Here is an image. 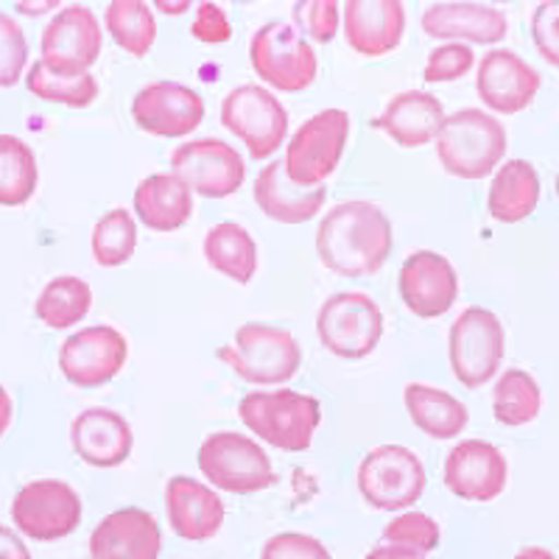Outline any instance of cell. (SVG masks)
Segmentation results:
<instances>
[{"instance_id":"38","label":"cell","mask_w":559,"mask_h":559,"mask_svg":"<svg viewBox=\"0 0 559 559\" xmlns=\"http://www.w3.org/2000/svg\"><path fill=\"white\" fill-rule=\"evenodd\" d=\"M28 62L26 34L14 17L0 12V87H14Z\"/></svg>"},{"instance_id":"3","label":"cell","mask_w":559,"mask_h":559,"mask_svg":"<svg viewBox=\"0 0 559 559\" xmlns=\"http://www.w3.org/2000/svg\"><path fill=\"white\" fill-rule=\"evenodd\" d=\"M507 129L496 115L464 107L448 115L437 134V157L459 179H484L507 154Z\"/></svg>"},{"instance_id":"47","label":"cell","mask_w":559,"mask_h":559,"mask_svg":"<svg viewBox=\"0 0 559 559\" xmlns=\"http://www.w3.org/2000/svg\"><path fill=\"white\" fill-rule=\"evenodd\" d=\"M512 559H557V554L548 551V548H540V546H528V548H523V551H518Z\"/></svg>"},{"instance_id":"17","label":"cell","mask_w":559,"mask_h":559,"mask_svg":"<svg viewBox=\"0 0 559 559\" xmlns=\"http://www.w3.org/2000/svg\"><path fill=\"white\" fill-rule=\"evenodd\" d=\"M445 487L462 501L489 503L507 489L509 467L503 453L484 439H462L445 459Z\"/></svg>"},{"instance_id":"49","label":"cell","mask_w":559,"mask_h":559,"mask_svg":"<svg viewBox=\"0 0 559 559\" xmlns=\"http://www.w3.org/2000/svg\"><path fill=\"white\" fill-rule=\"evenodd\" d=\"M154 7L159 9V12H166V14H182L191 9V0H179V3H171V0H157Z\"/></svg>"},{"instance_id":"29","label":"cell","mask_w":559,"mask_h":559,"mask_svg":"<svg viewBox=\"0 0 559 559\" xmlns=\"http://www.w3.org/2000/svg\"><path fill=\"white\" fill-rule=\"evenodd\" d=\"M408 417L423 433L433 439H456L471 423V412L445 389H433L428 383H408L403 392Z\"/></svg>"},{"instance_id":"35","label":"cell","mask_w":559,"mask_h":559,"mask_svg":"<svg viewBox=\"0 0 559 559\" xmlns=\"http://www.w3.org/2000/svg\"><path fill=\"white\" fill-rule=\"evenodd\" d=\"M26 90L43 102H57L64 107H90L98 98V79L93 73L84 76H59L43 62H34L26 73Z\"/></svg>"},{"instance_id":"50","label":"cell","mask_w":559,"mask_h":559,"mask_svg":"<svg viewBox=\"0 0 559 559\" xmlns=\"http://www.w3.org/2000/svg\"><path fill=\"white\" fill-rule=\"evenodd\" d=\"M557 197H559V171H557Z\"/></svg>"},{"instance_id":"40","label":"cell","mask_w":559,"mask_h":559,"mask_svg":"<svg viewBox=\"0 0 559 559\" xmlns=\"http://www.w3.org/2000/svg\"><path fill=\"white\" fill-rule=\"evenodd\" d=\"M294 20L299 28L317 43H331L342 26V7L338 0H302L294 7Z\"/></svg>"},{"instance_id":"33","label":"cell","mask_w":559,"mask_h":559,"mask_svg":"<svg viewBox=\"0 0 559 559\" xmlns=\"http://www.w3.org/2000/svg\"><path fill=\"white\" fill-rule=\"evenodd\" d=\"M543 406L540 383L526 369H507L492 389V414L501 426L518 428L537 419Z\"/></svg>"},{"instance_id":"24","label":"cell","mask_w":559,"mask_h":559,"mask_svg":"<svg viewBox=\"0 0 559 559\" xmlns=\"http://www.w3.org/2000/svg\"><path fill=\"white\" fill-rule=\"evenodd\" d=\"M445 118V104L439 102L433 93L406 90L386 104V109L372 121V127L383 129L397 146L417 148L437 140Z\"/></svg>"},{"instance_id":"8","label":"cell","mask_w":559,"mask_h":559,"mask_svg":"<svg viewBox=\"0 0 559 559\" xmlns=\"http://www.w3.org/2000/svg\"><path fill=\"white\" fill-rule=\"evenodd\" d=\"M356 481L372 509L403 512L426 492V464L406 445H381L361 459Z\"/></svg>"},{"instance_id":"9","label":"cell","mask_w":559,"mask_h":559,"mask_svg":"<svg viewBox=\"0 0 559 559\" xmlns=\"http://www.w3.org/2000/svg\"><path fill=\"white\" fill-rule=\"evenodd\" d=\"M451 349V369L459 383L478 389L498 376L503 353H507V333L501 319L481 306L464 308L451 324L448 336Z\"/></svg>"},{"instance_id":"19","label":"cell","mask_w":559,"mask_h":559,"mask_svg":"<svg viewBox=\"0 0 559 559\" xmlns=\"http://www.w3.org/2000/svg\"><path fill=\"white\" fill-rule=\"evenodd\" d=\"M540 73L509 48H492L476 68V93L492 112L515 115L534 102Z\"/></svg>"},{"instance_id":"11","label":"cell","mask_w":559,"mask_h":559,"mask_svg":"<svg viewBox=\"0 0 559 559\" xmlns=\"http://www.w3.org/2000/svg\"><path fill=\"white\" fill-rule=\"evenodd\" d=\"M222 123L247 143L249 157L266 159L288 134V109L261 84H238L222 102Z\"/></svg>"},{"instance_id":"45","label":"cell","mask_w":559,"mask_h":559,"mask_svg":"<svg viewBox=\"0 0 559 559\" xmlns=\"http://www.w3.org/2000/svg\"><path fill=\"white\" fill-rule=\"evenodd\" d=\"M364 559H428V554H419V551H414V548H406V546L381 543V546L372 548V551H369Z\"/></svg>"},{"instance_id":"21","label":"cell","mask_w":559,"mask_h":559,"mask_svg":"<svg viewBox=\"0 0 559 559\" xmlns=\"http://www.w3.org/2000/svg\"><path fill=\"white\" fill-rule=\"evenodd\" d=\"M344 39L361 57H386L406 32V7L401 0H347Z\"/></svg>"},{"instance_id":"43","label":"cell","mask_w":559,"mask_h":559,"mask_svg":"<svg viewBox=\"0 0 559 559\" xmlns=\"http://www.w3.org/2000/svg\"><path fill=\"white\" fill-rule=\"evenodd\" d=\"M191 34L193 39H199V43L204 45H224L229 43V37H233V26H229L227 12H224L218 3L204 0V3H199L197 7V17H193L191 23Z\"/></svg>"},{"instance_id":"46","label":"cell","mask_w":559,"mask_h":559,"mask_svg":"<svg viewBox=\"0 0 559 559\" xmlns=\"http://www.w3.org/2000/svg\"><path fill=\"white\" fill-rule=\"evenodd\" d=\"M14 419V403H12V394L3 389V383H0V437L9 431V426H12Z\"/></svg>"},{"instance_id":"36","label":"cell","mask_w":559,"mask_h":559,"mask_svg":"<svg viewBox=\"0 0 559 559\" xmlns=\"http://www.w3.org/2000/svg\"><path fill=\"white\" fill-rule=\"evenodd\" d=\"M134 247H138V224L129 210L115 207L98 218L96 229H93V258L98 266H121L132 258Z\"/></svg>"},{"instance_id":"31","label":"cell","mask_w":559,"mask_h":559,"mask_svg":"<svg viewBox=\"0 0 559 559\" xmlns=\"http://www.w3.org/2000/svg\"><path fill=\"white\" fill-rule=\"evenodd\" d=\"M93 308V288L87 280L73 277V274H62L45 283L39 292L37 302H34V313L39 322H45L53 331H68L73 324L82 322Z\"/></svg>"},{"instance_id":"13","label":"cell","mask_w":559,"mask_h":559,"mask_svg":"<svg viewBox=\"0 0 559 559\" xmlns=\"http://www.w3.org/2000/svg\"><path fill=\"white\" fill-rule=\"evenodd\" d=\"M104 48V32L96 12L82 3L59 9L45 26L39 39V62L59 76H84L98 62Z\"/></svg>"},{"instance_id":"20","label":"cell","mask_w":559,"mask_h":559,"mask_svg":"<svg viewBox=\"0 0 559 559\" xmlns=\"http://www.w3.org/2000/svg\"><path fill=\"white\" fill-rule=\"evenodd\" d=\"M163 534L152 512L115 509L90 534V559H157Z\"/></svg>"},{"instance_id":"30","label":"cell","mask_w":559,"mask_h":559,"mask_svg":"<svg viewBox=\"0 0 559 559\" xmlns=\"http://www.w3.org/2000/svg\"><path fill=\"white\" fill-rule=\"evenodd\" d=\"M204 258L224 277L247 286L258 272V243L249 236V229L236 222H222L204 236Z\"/></svg>"},{"instance_id":"6","label":"cell","mask_w":559,"mask_h":559,"mask_svg":"<svg viewBox=\"0 0 559 559\" xmlns=\"http://www.w3.org/2000/svg\"><path fill=\"white\" fill-rule=\"evenodd\" d=\"M349 138V115L344 109L331 107L302 121V127L292 134L286 146V177L297 188H319L324 179L336 171L344 146Z\"/></svg>"},{"instance_id":"41","label":"cell","mask_w":559,"mask_h":559,"mask_svg":"<svg viewBox=\"0 0 559 559\" xmlns=\"http://www.w3.org/2000/svg\"><path fill=\"white\" fill-rule=\"evenodd\" d=\"M261 559H333L322 540L302 532H283L269 537Z\"/></svg>"},{"instance_id":"5","label":"cell","mask_w":559,"mask_h":559,"mask_svg":"<svg viewBox=\"0 0 559 559\" xmlns=\"http://www.w3.org/2000/svg\"><path fill=\"white\" fill-rule=\"evenodd\" d=\"M197 459L202 476L216 489L233 496L263 492L277 481L269 453L254 439L236 431L210 433Z\"/></svg>"},{"instance_id":"25","label":"cell","mask_w":559,"mask_h":559,"mask_svg":"<svg viewBox=\"0 0 559 559\" xmlns=\"http://www.w3.org/2000/svg\"><path fill=\"white\" fill-rule=\"evenodd\" d=\"M423 32L433 39H471L478 45H496L507 37L509 20L501 9L487 3H433L423 12Z\"/></svg>"},{"instance_id":"12","label":"cell","mask_w":559,"mask_h":559,"mask_svg":"<svg viewBox=\"0 0 559 559\" xmlns=\"http://www.w3.org/2000/svg\"><path fill=\"white\" fill-rule=\"evenodd\" d=\"M12 521L20 534L37 543L62 540L82 523V498L68 481L37 478L14 496Z\"/></svg>"},{"instance_id":"26","label":"cell","mask_w":559,"mask_h":559,"mask_svg":"<svg viewBox=\"0 0 559 559\" xmlns=\"http://www.w3.org/2000/svg\"><path fill=\"white\" fill-rule=\"evenodd\" d=\"M254 202L258 207L266 213L269 218L283 224H302L311 222L322 210L324 199H328V188L319 185V188H297L292 179L286 177V163L283 159H274L258 174L254 179Z\"/></svg>"},{"instance_id":"7","label":"cell","mask_w":559,"mask_h":559,"mask_svg":"<svg viewBox=\"0 0 559 559\" xmlns=\"http://www.w3.org/2000/svg\"><path fill=\"white\" fill-rule=\"evenodd\" d=\"M249 62L254 73L280 93H299L311 87L319 70L313 45L292 23L280 20H272L252 34Z\"/></svg>"},{"instance_id":"39","label":"cell","mask_w":559,"mask_h":559,"mask_svg":"<svg viewBox=\"0 0 559 559\" xmlns=\"http://www.w3.org/2000/svg\"><path fill=\"white\" fill-rule=\"evenodd\" d=\"M473 68H476V53H473L471 45H462V43L437 45V48L428 53L423 79H426L428 84L456 82V79H462L464 73H471Z\"/></svg>"},{"instance_id":"42","label":"cell","mask_w":559,"mask_h":559,"mask_svg":"<svg viewBox=\"0 0 559 559\" xmlns=\"http://www.w3.org/2000/svg\"><path fill=\"white\" fill-rule=\"evenodd\" d=\"M534 48L551 68H559V0H546L532 14Z\"/></svg>"},{"instance_id":"4","label":"cell","mask_w":559,"mask_h":559,"mask_svg":"<svg viewBox=\"0 0 559 559\" xmlns=\"http://www.w3.org/2000/svg\"><path fill=\"white\" fill-rule=\"evenodd\" d=\"M218 358L238 378L254 386H277L292 381L302 367V347L283 328L247 322L236 331L233 344L218 349Z\"/></svg>"},{"instance_id":"23","label":"cell","mask_w":559,"mask_h":559,"mask_svg":"<svg viewBox=\"0 0 559 559\" xmlns=\"http://www.w3.org/2000/svg\"><path fill=\"white\" fill-rule=\"evenodd\" d=\"M70 442L79 459L107 471L127 462L134 437L123 414L112 408H87L70 423Z\"/></svg>"},{"instance_id":"15","label":"cell","mask_w":559,"mask_h":559,"mask_svg":"<svg viewBox=\"0 0 559 559\" xmlns=\"http://www.w3.org/2000/svg\"><path fill=\"white\" fill-rule=\"evenodd\" d=\"M127 338L109 324L82 328L59 347V369L79 389H98L109 383L127 367Z\"/></svg>"},{"instance_id":"1","label":"cell","mask_w":559,"mask_h":559,"mask_svg":"<svg viewBox=\"0 0 559 559\" xmlns=\"http://www.w3.org/2000/svg\"><path fill=\"white\" fill-rule=\"evenodd\" d=\"M392 222L376 202L367 199L336 204L317 229L319 261L338 277L378 274L392 254Z\"/></svg>"},{"instance_id":"44","label":"cell","mask_w":559,"mask_h":559,"mask_svg":"<svg viewBox=\"0 0 559 559\" xmlns=\"http://www.w3.org/2000/svg\"><path fill=\"white\" fill-rule=\"evenodd\" d=\"M0 559H32L23 537L9 526H0Z\"/></svg>"},{"instance_id":"18","label":"cell","mask_w":559,"mask_h":559,"mask_svg":"<svg viewBox=\"0 0 559 559\" xmlns=\"http://www.w3.org/2000/svg\"><path fill=\"white\" fill-rule=\"evenodd\" d=\"M401 297L408 311L419 319H439L453 308L459 297V274L445 254L419 249L401 266Z\"/></svg>"},{"instance_id":"27","label":"cell","mask_w":559,"mask_h":559,"mask_svg":"<svg viewBox=\"0 0 559 559\" xmlns=\"http://www.w3.org/2000/svg\"><path fill=\"white\" fill-rule=\"evenodd\" d=\"M134 213L154 233H177L193 216V191L174 174H152L134 188Z\"/></svg>"},{"instance_id":"14","label":"cell","mask_w":559,"mask_h":559,"mask_svg":"<svg viewBox=\"0 0 559 559\" xmlns=\"http://www.w3.org/2000/svg\"><path fill=\"white\" fill-rule=\"evenodd\" d=\"M171 174L204 199H227L247 179V163L227 140H188L171 152Z\"/></svg>"},{"instance_id":"10","label":"cell","mask_w":559,"mask_h":559,"mask_svg":"<svg viewBox=\"0 0 559 559\" xmlns=\"http://www.w3.org/2000/svg\"><path fill=\"white\" fill-rule=\"evenodd\" d=\"M317 333L324 349L336 358L361 361L381 342L383 311L369 294L338 292L319 308Z\"/></svg>"},{"instance_id":"2","label":"cell","mask_w":559,"mask_h":559,"mask_svg":"<svg viewBox=\"0 0 559 559\" xmlns=\"http://www.w3.org/2000/svg\"><path fill=\"white\" fill-rule=\"evenodd\" d=\"M243 426L266 445L286 453H302L311 448L313 433L322 423V403L313 394L283 389L277 392H249L238 403Z\"/></svg>"},{"instance_id":"48","label":"cell","mask_w":559,"mask_h":559,"mask_svg":"<svg viewBox=\"0 0 559 559\" xmlns=\"http://www.w3.org/2000/svg\"><path fill=\"white\" fill-rule=\"evenodd\" d=\"M57 7H59V0H45V3H17V12L43 14V12H51V9Z\"/></svg>"},{"instance_id":"32","label":"cell","mask_w":559,"mask_h":559,"mask_svg":"<svg viewBox=\"0 0 559 559\" xmlns=\"http://www.w3.org/2000/svg\"><path fill=\"white\" fill-rule=\"evenodd\" d=\"M39 185L37 154L17 134H0V204L20 207Z\"/></svg>"},{"instance_id":"28","label":"cell","mask_w":559,"mask_h":559,"mask_svg":"<svg viewBox=\"0 0 559 559\" xmlns=\"http://www.w3.org/2000/svg\"><path fill=\"white\" fill-rule=\"evenodd\" d=\"M540 202V174L528 159H507L489 182L487 207L496 222L515 224L534 213Z\"/></svg>"},{"instance_id":"16","label":"cell","mask_w":559,"mask_h":559,"mask_svg":"<svg viewBox=\"0 0 559 559\" xmlns=\"http://www.w3.org/2000/svg\"><path fill=\"white\" fill-rule=\"evenodd\" d=\"M132 118L154 138H185L202 123L204 98L179 82H152L132 98Z\"/></svg>"},{"instance_id":"37","label":"cell","mask_w":559,"mask_h":559,"mask_svg":"<svg viewBox=\"0 0 559 559\" xmlns=\"http://www.w3.org/2000/svg\"><path fill=\"white\" fill-rule=\"evenodd\" d=\"M383 543L414 548L419 554H431L442 543V528L426 512H406V515L392 518L383 526Z\"/></svg>"},{"instance_id":"22","label":"cell","mask_w":559,"mask_h":559,"mask_svg":"<svg viewBox=\"0 0 559 559\" xmlns=\"http://www.w3.org/2000/svg\"><path fill=\"white\" fill-rule=\"evenodd\" d=\"M166 512L168 526L188 543L216 537L218 528L224 526V515H227L218 492L188 476H174L166 484Z\"/></svg>"},{"instance_id":"34","label":"cell","mask_w":559,"mask_h":559,"mask_svg":"<svg viewBox=\"0 0 559 559\" xmlns=\"http://www.w3.org/2000/svg\"><path fill=\"white\" fill-rule=\"evenodd\" d=\"M104 26L132 57H146L157 39V20L143 0H112L104 12Z\"/></svg>"}]
</instances>
